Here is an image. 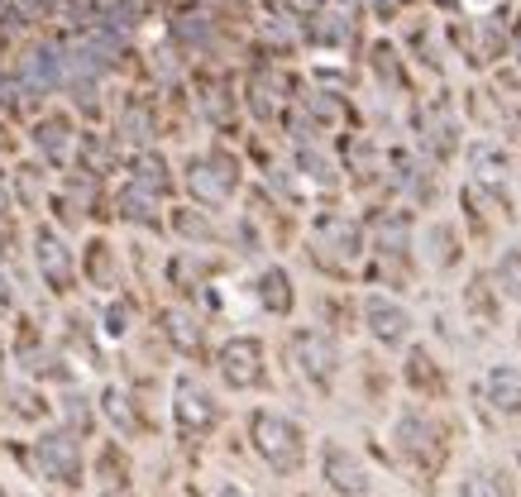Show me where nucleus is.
<instances>
[{
	"instance_id": "1",
	"label": "nucleus",
	"mask_w": 521,
	"mask_h": 497,
	"mask_svg": "<svg viewBox=\"0 0 521 497\" xmlns=\"http://www.w3.org/2000/svg\"><path fill=\"white\" fill-rule=\"evenodd\" d=\"M249 445L273 474H297L306 464V435L283 411H254L249 416Z\"/></svg>"
},
{
	"instance_id": "2",
	"label": "nucleus",
	"mask_w": 521,
	"mask_h": 497,
	"mask_svg": "<svg viewBox=\"0 0 521 497\" xmlns=\"http://www.w3.org/2000/svg\"><path fill=\"white\" fill-rule=\"evenodd\" d=\"M311 259L326 273H354L364 259V235L359 225L345 216H321L316 220V239H311Z\"/></svg>"
},
{
	"instance_id": "3",
	"label": "nucleus",
	"mask_w": 521,
	"mask_h": 497,
	"mask_svg": "<svg viewBox=\"0 0 521 497\" xmlns=\"http://www.w3.org/2000/svg\"><path fill=\"white\" fill-rule=\"evenodd\" d=\"M392 440H397V454L407 464H416V469H426V474L440 469V459H445V431L426 411H402L392 421Z\"/></svg>"
},
{
	"instance_id": "4",
	"label": "nucleus",
	"mask_w": 521,
	"mask_h": 497,
	"mask_svg": "<svg viewBox=\"0 0 521 497\" xmlns=\"http://www.w3.org/2000/svg\"><path fill=\"white\" fill-rule=\"evenodd\" d=\"M29 459H34L39 474L63 483V488H77L82 483V440H77V431H44L34 440Z\"/></svg>"
},
{
	"instance_id": "5",
	"label": "nucleus",
	"mask_w": 521,
	"mask_h": 497,
	"mask_svg": "<svg viewBox=\"0 0 521 497\" xmlns=\"http://www.w3.org/2000/svg\"><path fill=\"white\" fill-rule=\"evenodd\" d=\"M287 349H292V364H297V373H302L306 383H316L321 392L335 383V373H340V349H335V340H330L326 330H292Z\"/></svg>"
},
{
	"instance_id": "6",
	"label": "nucleus",
	"mask_w": 521,
	"mask_h": 497,
	"mask_svg": "<svg viewBox=\"0 0 521 497\" xmlns=\"http://www.w3.org/2000/svg\"><path fill=\"white\" fill-rule=\"evenodd\" d=\"M216 373H220V383L235 392L263 388V378H268V368H263V340H254V335L225 340L216 354Z\"/></svg>"
},
{
	"instance_id": "7",
	"label": "nucleus",
	"mask_w": 521,
	"mask_h": 497,
	"mask_svg": "<svg viewBox=\"0 0 521 497\" xmlns=\"http://www.w3.org/2000/svg\"><path fill=\"white\" fill-rule=\"evenodd\" d=\"M173 421H177V431L187 435V440L211 435V431H216V421H220L216 397L201 388L192 373H182V378H177V388H173Z\"/></svg>"
},
{
	"instance_id": "8",
	"label": "nucleus",
	"mask_w": 521,
	"mask_h": 497,
	"mask_svg": "<svg viewBox=\"0 0 521 497\" xmlns=\"http://www.w3.org/2000/svg\"><path fill=\"white\" fill-rule=\"evenodd\" d=\"M187 187H192L196 201H206V206H225L239 187V168L230 153H201L187 163Z\"/></svg>"
},
{
	"instance_id": "9",
	"label": "nucleus",
	"mask_w": 521,
	"mask_h": 497,
	"mask_svg": "<svg viewBox=\"0 0 521 497\" xmlns=\"http://www.w3.org/2000/svg\"><path fill=\"white\" fill-rule=\"evenodd\" d=\"M321 474H326V483L340 497H369V488H373L364 459L349 450V445H340V440H326V450H321Z\"/></svg>"
},
{
	"instance_id": "10",
	"label": "nucleus",
	"mask_w": 521,
	"mask_h": 497,
	"mask_svg": "<svg viewBox=\"0 0 521 497\" xmlns=\"http://www.w3.org/2000/svg\"><path fill=\"white\" fill-rule=\"evenodd\" d=\"M364 325H369L373 340L388 349L412 340V311L402 302H392V297H383V292H369V297H364Z\"/></svg>"
},
{
	"instance_id": "11",
	"label": "nucleus",
	"mask_w": 521,
	"mask_h": 497,
	"mask_svg": "<svg viewBox=\"0 0 521 497\" xmlns=\"http://www.w3.org/2000/svg\"><path fill=\"white\" fill-rule=\"evenodd\" d=\"M34 263H39V278H44L53 292H72V282H77V263H72V249L63 244L58 230H48V225L34 230Z\"/></svg>"
},
{
	"instance_id": "12",
	"label": "nucleus",
	"mask_w": 521,
	"mask_h": 497,
	"mask_svg": "<svg viewBox=\"0 0 521 497\" xmlns=\"http://www.w3.org/2000/svg\"><path fill=\"white\" fill-rule=\"evenodd\" d=\"M158 325H163V335H168V345L177 354H187V359H201V349H206V330L196 321L187 306H163L158 311Z\"/></svg>"
},
{
	"instance_id": "13",
	"label": "nucleus",
	"mask_w": 521,
	"mask_h": 497,
	"mask_svg": "<svg viewBox=\"0 0 521 497\" xmlns=\"http://www.w3.org/2000/svg\"><path fill=\"white\" fill-rule=\"evenodd\" d=\"M483 397L502 416H521V368L517 364H493L483 373Z\"/></svg>"
},
{
	"instance_id": "14",
	"label": "nucleus",
	"mask_w": 521,
	"mask_h": 497,
	"mask_svg": "<svg viewBox=\"0 0 521 497\" xmlns=\"http://www.w3.org/2000/svg\"><path fill=\"white\" fill-rule=\"evenodd\" d=\"M469 168H474L478 187H488L493 196L507 192V153H502L498 144H488V139L469 144Z\"/></svg>"
},
{
	"instance_id": "15",
	"label": "nucleus",
	"mask_w": 521,
	"mask_h": 497,
	"mask_svg": "<svg viewBox=\"0 0 521 497\" xmlns=\"http://www.w3.org/2000/svg\"><path fill=\"white\" fill-rule=\"evenodd\" d=\"M20 77H24V87L29 91L58 87V82H63V58H58V48H34V53L24 58Z\"/></svg>"
},
{
	"instance_id": "16",
	"label": "nucleus",
	"mask_w": 521,
	"mask_h": 497,
	"mask_svg": "<svg viewBox=\"0 0 521 497\" xmlns=\"http://www.w3.org/2000/svg\"><path fill=\"white\" fill-rule=\"evenodd\" d=\"M34 144H39L53 163H63L67 153H72V125H67L63 115H48V120L34 125Z\"/></svg>"
},
{
	"instance_id": "17",
	"label": "nucleus",
	"mask_w": 521,
	"mask_h": 497,
	"mask_svg": "<svg viewBox=\"0 0 521 497\" xmlns=\"http://www.w3.org/2000/svg\"><path fill=\"white\" fill-rule=\"evenodd\" d=\"M259 302L273 311V316H287L292 311V278H287L283 268H268L259 278Z\"/></svg>"
},
{
	"instance_id": "18",
	"label": "nucleus",
	"mask_w": 521,
	"mask_h": 497,
	"mask_svg": "<svg viewBox=\"0 0 521 497\" xmlns=\"http://www.w3.org/2000/svg\"><path fill=\"white\" fill-rule=\"evenodd\" d=\"M407 383H412L416 392H431V397H435L440 388H445V378H440L435 359H431V354H426L421 345H416L412 354H407Z\"/></svg>"
},
{
	"instance_id": "19",
	"label": "nucleus",
	"mask_w": 521,
	"mask_h": 497,
	"mask_svg": "<svg viewBox=\"0 0 521 497\" xmlns=\"http://www.w3.org/2000/svg\"><path fill=\"white\" fill-rule=\"evenodd\" d=\"M459 497H512L507 493V478L498 469H469L459 483Z\"/></svg>"
},
{
	"instance_id": "20",
	"label": "nucleus",
	"mask_w": 521,
	"mask_h": 497,
	"mask_svg": "<svg viewBox=\"0 0 521 497\" xmlns=\"http://www.w3.org/2000/svg\"><path fill=\"white\" fill-rule=\"evenodd\" d=\"M101 407H106V416L120 426L125 435H139V416H134V402H130V392H120V388H106L101 392Z\"/></svg>"
},
{
	"instance_id": "21",
	"label": "nucleus",
	"mask_w": 521,
	"mask_h": 497,
	"mask_svg": "<svg viewBox=\"0 0 521 497\" xmlns=\"http://www.w3.org/2000/svg\"><path fill=\"white\" fill-rule=\"evenodd\" d=\"M407 244H412V220L407 216L378 220V249H383V254H407Z\"/></svg>"
},
{
	"instance_id": "22",
	"label": "nucleus",
	"mask_w": 521,
	"mask_h": 497,
	"mask_svg": "<svg viewBox=\"0 0 521 497\" xmlns=\"http://www.w3.org/2000/svg\"><path fill=\"white\" fill-rule=\"evenodd\" d=\"M20 364H24V373H34V378H72V368H63L58 354H48V349H39V345H24Z\"/></svg>"
},
{
	"instance_id": "23",
	"label": "nucleus",
	"mask_w": 521,
	"mask_h": 497,
	"mask_svg": "<svg viewBox=\"0 0 521 497\" xmlns=\"http://www.w3.org/2000/svg\"><path fill=\"white\" fill-rule=\"evenodd\" d=\"M120 206H125V216L139 220V225H158V216H153V206H158V192H149V187L130 182V187H125V196H120Z\"/></svg>"
},
{
	"instance_id": "24",
	"label": "nucleus",
	"mask_w": 521,
	"mask_h": 497,
	"mask_svg": "<svg viewBox=\"0 0 521 497\" xmlns=\"http://www.w3.org/2000/svg\"><path fill=\"white\" fill-rule=\"evenodd\" d=\"M498 292L521 306V249H517V244H512V249H502V259H498Z\"/></svg>"
},
{
	"instance_id": "25",
	"label": "nucleus",
	"mask_w": 521,
	"mask_h": 497,
	"mask_svg": "<svg viewBox=\"0 0 521 497\" xmlns=\"http://www.w3.org/2000/svg\"><path fill=\"white\" fill-rule=\"evenodd\" d=\"M134 182L139 187H149V192H168V168H163V158H153V153H139L134 158Z\"/></svg>"
},
{
	"instance_id": "26",
	"label": "nucleus",
	"mask_w": 521,
	"mask_h": 497,
	"mask_svg": "<svg viewBox=\"0 0 521 497\" xmlns=\"http://www.w3.org/2000/svg\"><path fill=\"white\" fill-rule=\"evenodd\" d=\"M87 278L96 282V287H110V282H115V263H110V244H106V239L87 244Z\"/></svg>"
},
{
	"instance_id": "27",
	"label": "nucleus",
	"mask_w": 521,
	"mask_h": 497,
	"mask_svg": "<svg viewBox=\"0 0 521 497\" xmlns=\"http://www.w3.org/2000/svg\"><path fill=\"white\" fill-rule=\"evenodd\" d=\"M297 168H302L311 182H321V187H335V168H330V158L326 153H316V149H297Z\"/></svg>"
},
{
	"instance_id": "28",
	"label": "nucleus",
	"mask_w": 521,
	"mask_h": 497,
	"mask_svg": "<svg viewBox=\"0 0 521 497\" xmlns=\"http://www.w3.org/2000/svg\"><path fill=\"white\" fill-rule=\"evenodd\" d=\"M130 321H134V306L130 302H110L106 306V335H110V340L130 335Z\"/></svg>"
},
{
	"instance_id": "29",
	"label": "nucleus",
	"mask_w": 521,
	"mask_h": 497,
	"mask_svg": "<svg viewBox=\"0 0 521 497\" xmlns=\"http://www.w3.org/2000/svg\"><path fill=\"white\" fill-rule=\"evenodd\" d=\"M63 411H67V431H82V435L91 431V407H87V397H67Z\"/></svg>"
},
{
	"instance_id": "30",
	"label": "nucleus",
	"mask_w": 521,
	"mask_h": 497,
	"mask_svg": "<svg viewBox=\"0 0 521 497\" xmlns=\"http://www.w3.org/2000/svg\"><path fill=\"white\" fill-rule=\"evenodd\" d=\"M431 244H440V249H431L435 268H450V263H455V235H450L445 225H435V230H431Z\"/></svg>"
},
{
	"instance_id": "31",
	"label": "nucleus",
	"mask_w": 521,
	"mask_h": 497,
	"mask_svg": "<svg viewBox=\"0 0 521 497\" xmlns=\"http://www.w3.org/2000/svg\"><path fill=\"white\" fill-rule=\"evenodd\" d=\"M67 345L77 349V354H87V364H101V354H96V345H91V335L82 330V321H77V316L67 321Z\"/></svg>"
},
{
	"instance_id": "32",
	"label": "nucleus",
	"mask_w": 521,
	"mask_h": 497,
	"mask_svg": "<svg viewBox=\"0 0 521 497\" xmlns=\"http://www.w3.org/2000/svg\"><path fill=\"white\" fill-rule=\"evenodd\" d=\"M177 230H182L187 239H211V225H206L201 216H192V211H177Z\"/></svg>"
},
{
	"instance_id": "33",
	"label": "nucleus",
	"mask_w": 521,
	"mask_h": 497,
	"mask_svg": "<svg viewBox=\"0 0 521 497\" xmlns=\"http://www.w3.org/2000/svg\"><path fill=\"white\" fill-rule=\"evenodd\" d=\"M20 196H24V206H34V201H39V173H34V168H20Z\"/></svg>"
},
{
	"instance_id": "34",
	"label": "nucleus",
	"mask_w": 521,
	"mask_h": 497,
	"mask_svg": "<svg viewBox=\"0 0 521 497\" xmlns=\"http://www.w3.org/2000/svg\"><path fill=\"white\" fill-rule=\"evenodd\" d=\"M177 29H182V39H187V44H206V24H201V15H182Z\"/></svg>"
},
{
	"instance_id": "35",
	"label": "nucleus",
	"mask_w": 521,
	"mask_h": 497,
	"mask_svg": "<svg viewBox=\"0 0 521 497\" xmlns=\"http://www.w3.org/2000/svg\"><path fill=\"white\" fill-rule=\"evenodd\" d=\"M125 130H130L134 139H149V115H144V110H130V115H125Z\"/></svg>"
},
{
	"instance_id": "36",
	"label": "nucleus",
	"mask_w": 521,
	"mask_h": 497,
	"mask_svg": "<svg viewBox=\"0 0 521 497\" xmlns=\"http://www.w3.org/2000/svg\"><path fill=\"white\" fill-rule=\"evenodd\" d=\"M216 497H259V493H254L249 483H239V478H225V483L216 488Z\"/></svg>"
},
{
	"instance_id": "37",
	"label": "nucleus",
	"mask_w": 521,
	"mask_h": 497,
	"mask_svg": "<svg viewBox=\"0 0 521 497\" xmlns=\"http://www.w3.org/2000/svg\"><path fill=\"white\" fill-rule=\"evenodd\" d=\"M10 302H15V292H10V278L0 273V306H10Z\"/></svg>"
},
{
	"instance_id": "38",
	"label": "nucleus",
	"mask_w": 521,
	"mask_h": 497,
	"mask_svg": "<svg viewBox=\"0 0 521 497\" xmlns=\"http://www.w3.org/2000/svg\"><path fill=\"white\" fill-rule=\"evenodd\" d=\"M373 5H378V10H392V5H397V0H373Z\"/></svg>"
},
{
	"instance_id": "39",
	"label": "nucleus",
	"mask_w": 521,
	"mask_h": 497,
	"mask_svg": "<svg viewBox=\"0 0 521 497\" xmlns=\"http://www.w3.org/2000/svg\"><path fill=\"white\" fill-rule=\"evenodd\" d=\"M5 201H10V196H5V187H0V211H5Z\"/></svg>"
},
{
	"instance_id": "40",
	"label": "nucleus",
	"mask_w": 521,
	"mask_h": 497,
	"mask_svg": "<svg viewBox=\"0 0 521 497\" xmlns=\"http://www.w3.org/2000/svg\"><path fill=\"white\" fill-rule=\"evenodd\" d=\"M0 383H5V354H0Z\"/></svg>"
},
{
	"instance_id": "41",
	"label": "nucleus",
	"mask_w": 521,
	"mask_h": 497,
	"mask_svg": "<svg viewBox=\"0 0 521 497\" xmlns=\"http://www.w3.org/2000/svg\"><path fill=\"white\" fill-rule=\"evenodd\" d=\"M517 469H521V450H517Z\"/></svg>"
},
{
	"instance_id": "42",
	"label": "nucleus",
	"mask_w": 521,
	"mask_h": 497,
	"mask_svg": "<svg viewBox=\"0 0 521 497\" xmlns=\"http://www.w3.org/2000/svg\"><path fill=\"white\" fill-rule=\"evenodd\" d=\"M0 497H5V488H0Z\"/></svg>"
}]
</instances>
